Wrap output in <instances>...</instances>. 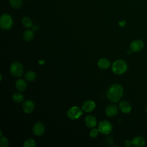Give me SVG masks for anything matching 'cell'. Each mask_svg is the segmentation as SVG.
Returning a JSON list of instances; mask_svg holds the SVG:
<instances>
[{
	"instance_id": "23",
	"label": "cell",
	"mask_w": 147,
	"mask_h": 147,
	"mask_svg": "<svg viewBox=\"0 0 147 147\" xmlns=\"http://www.w3.org/2000/svg\"><path fill=\"white\" fill-rule=\"evenodd\" d=\"M9 144L7 138L5 137H1L0 140V145L1 147H7Z\"/></svg>"
},
{
	"instance_id": "14",
	"label": "cell",
	"mask_w": 147,
	"mask_h": 147,
	"mask_svg": "<svg viewBox=\"0 0 147 147\" xmlns=\"http://www.w3.org/2000/svg\"><path fill=\"white\" fill-rule=\"evenodd\" d=\"M133 145L137 147L143 146L145 144V138L141 136H137L132 139Z\"/></svg>"
},
{
	"instance_id": "12",
	"label": "cell",
	"mask_w": 147,
	"mask_h": 147,
	"mask_svg": "<svg viewBox=\"0 0 147 147\" xmlns=\"http://www.w3.org/2000/svg\"><path fill=\"white\" fill-rule=\"evenodd\" d=\"M84 122H85L86 125L89 128L95 127L97 123L96 118L91 115H88L86 116L85 118Z\"/></svg>"
},
{
	"instance_id": "1",
	"label": "cell",
	"mask_w": 147,
	"mask_h": 147,
	"mask_svg": "<svg viewBox=\"0 0 147 147\" xmlns=\"http://www.w3.org/2000/svg\"><path fill=\"white\" fill-rule=\"evenodd\" d=\"M123 93L122 87L117 83L111 84L108 88L106 96L107 98L113 102H118L122 98Z\"/></svg>"
},
{
	"instance_id": "5",
	"label": "cell",
	"mask_w": 147,
	"mask_h": 147,
	"mask_svg": "<svg viewBox=\"0 0 147 147\" xmlns=\"http://www.w3.org/2000/svg\"><path fill=\"white\" fill-rule=\"evenodd\" d=\"M23 66L18 61L13 62L10 66V72L14 76H20L23 73Z\"/></svg>"
},
{
	"instance_id": "11",
	"label": "cell",
	"mask_w": 147,
	"mask_h": 147,
	"mask_svg": "<svg viewBox=\"0 0 147 147\" xmlns=\"http://www.w3.org/2000/svg\"><path fill=\"white\" fill-rule=\"evenodd\" d=\"M45 131V127L41 122L36 123L33 127V132L36 136H41Z\"/></svg>"
},
{
	"instance_id": "26",
	"label": "cell",
	"mask_w": 147,
	"mask_h": 147,
	"mask_svg": "<svg viewBox=\"0 0 147 147\" xmlns=\"http://www.w3.org/2000/svg\"><path fill=\"white\" fill-rule=\"evenodd\" d=\"M0 133H1V134H0V136H1V137H2V130H1V131H0Z\"/></svg>"
},
{
	"instance_id": "21",
	"label": "cell",
	"mask_w": 147,
	"mask_h": 147,
	"mask_svg": "<svg viewBox=\"0 0 147 147\" xmlns=\"http://www.w3.org/2000/svg\"><path fill=\"white\" fill-rule=\"evenodd\" d=\"M25 78L26 80L29 82L34 81L36 78V74L32 71H28L25 74Z\"/></svg>"
},
{
	"instance_id": "2",
	"label": "cell",
	"mask_w": 147,
	"mask_h": 147,
	"mask_svg": "<svg viewBox=\"0 0 147 147\" xmlns=\"http://www.w3.org/2000/svg\"><path fill=\"white\" fill-rule=\"evenodd\" d=\"M127 69V65L126 62L122 60H117L115 61L112 65V71L117 75H122L126 72Z\"/></svg>"
},
{
	"instance_id": "8",
	"label": "cell",
	"mask_w": 147,
	"mask_h": 147,
	"mask_svg": "<svg viewBox=\"0 0 147 147\" xmlns=\"http://www.w3.org/2000/svg\"><path fill=\"white\" fill-rule=\"evenodd\" d=\"M22 109L26 113H30L34 109V103L31 100H26L22 104Z\"/></svg>"
},
{
	"instance_id": "17",
	"label": "cell",
	"mask_w": 147,
	"mask_h": 147,
	"mask_svg": "<svg viewBox=\"0 0 147 147\" xmlns=\"http://www.w3.org/2000/svg\"><path fill=\"white\" fill-rule=\"evenodd\" d=\"M23 38L27 42L31 41L34 38L33 31L30 29L25 30L23 33Z\"/></svg>"
},
{
	"instance_id": "24",
	"label": "cell",
	"mask_w": 147,
	"mask_h": 147,
	"mask_svg": "<svg viewBox=\"0 0 147 147\" xmlns=\"http://www.w3.org/2000/svg\"><path fill=\"white\" fill-rule=\"evenodd\" d=\"M99 130L96 129H92L90 133V136L92 138H95L99 134Z\"/></svg>"
},
{
	"instance_id": "25",
	"label": "cell",
	"mask_w": 147,
	"mask_h": 147,
	"mask_svg": "<svg viewBox=\"0 0 147 147\" xmlns=\"http://www.w3.org/2000/svg\"><path fill=\"white\" fill-rule=\"evenodd\" d=\"M133 145V143H132V141L131 140H127L125 141V145L126 146H130L131 145Z\"/></svg>"
},
{
	"instance_id": "13",
	"label": "cell",
	"mask_w": 147,
	"mask_h": 147,
	"mask_svg": "<svg viewBox=\"0 0 147 147\" xmlns=\"http://www.w3.org/2000/svg\"><path fill=\"white\" fill-rule=\"evenodd\" d=\"M119 107L120 110L123 113H129L131 110V105L129 102L126 100H123L120 102Z\"/></svg>"
},
{
	"instance_id": "22",
	"label": "cell",
	"mask_w": 147,
	"mask_h": 147,
	"mask_svg": "<svg viewBox=\"0 0 147 147\" xmlns=\"http://www.w3.org/2000/svg\"><path fill=\"white\" fill-rule=\"evenodd\" d=\"M36 146V142L34 140L29 138L27 139L23 145L24 147H34Z\"/></svg>"
},
{
	"instance_id": "9",
	"label": "cell",
	"mask_w": 147,
	"mask_h": 147,
	"mask_svg": "<svg viewBox=\"0 0 147 147\" xmlns=\"http://www.w3.org/2000/svg\"><path fill=\"white\" fill-rule=\"evenodd\" d=\"M105 112L107 116L113 117L117 114L118 112V108L115 105L110 104L107 106Z\"/></svg>"
},
{
	"instance_id": "10",
	"label": "cell",
	"mask_w": 147,
	"mask_h": 147,
	"mask_svg": "<svg viewBox=\"0 0 147 147\" xmlns=\"http://www.w3.org/2000/svg\"><path fill=\"white\" fill-rule=\"evenodd\" d=\"M95 106H96V105L94 101L88 100L85 101L83 103L82 109L84 111L89 113V112L93 111L94 110V109L95 108Z\"/></svg>"
},
{
	"instance_id": "4",
	"label": "cell",
	"mask_w": 147,
	"mask_h": 147,
	"mask_svg": "<svg viewBox=\"0 0 147 147\" xmlns=\"http://www.w3.org/2000/svg\"><path fill=\"white\" fill-rule=\"evenodd\" d=\"M83 114V110L77 106L71 107L67 112V116L72 120H75L79 118Z\"/></svg>"
},
{
	"instance_id": "19",
	"label": "cell",
	"mask_w": 147,
	"mask_h": 147,
	"mask_svg": "<svg viewBox=\"0 0 147 147\" xmlns=\"http://www.w3.org/2000/svg\"><path fill=\"white\" fill-rule=\"evenodd\" d=\"M13 100L17 103H21L24 100V95L20 92H16L12 96Z\"/></svg>"
},
{
	"instance_id": "16",
	"label": "cell",
	"mask_w": 147,
	"mask_h": 147,
	"mask_svg": "<svg viewBox=\"0 0 147 147\" xmlns=\"http://www.w3.org/2000/svg\"><path fill=\"white\" fill-rule=\"evenodd\" d=\"M98 67L102 69H106L110 66V62L106 58H101L98 62Z\"/></svg>"
},
{
	"instance_id": "3",
	"label": "cell",
	"mask_w": 147,
	"mask_h": 147,
	"mask_svg": "<svg viewBox=\"0 0 147 147\" xmlns=\"http://www.w3.org/2000/svg\"><path fill=\"white\" fill-rule=\"evenodd\" d=\"M13 25V19L7 14H3L0 18V26L3 30L9 29Z\"/></svg>"
},
{
	"instance_id": "6",
	"label": "cell",
	"mask_w": 147,
	"mask_h": 147,
	"mask_svg": "<svg viewBox=\"0 0 147 147\" xmlns=\"http://www.w3.org/2000/svg\"><path fill=\"white\" fill-rule=\"evenodd\" d=\"M113 129L111 123L108 121L103 120L101 121L98 126V130L99 132L104 134H109Z\"/></svg>"
},
{
	"instance_id": "20",
	"label": "cell",
	"mask_w": 147,
	"mask_h": 147,
	"mask_svg": "<svg viewBox=\"0 0 147 147\" xmlns=\"http://www.w3.org/2000/svg\"><path fill=\"white\" fill-rule=\"evenodd\" d=\"M10 6L16 9H20L22 5V0H9Z\"/></svg>"
},
{
	"instance_id": "15",
	"label": "cell",
	"mask_w": 147,
	"mask_h": 147,
	"mask_svg": "<svg viewBox=\"0 0 147 147\" xmlns=\"http://www.w3.org/2000/svg\"><path fill=\"white\" fill-rule=\"evenodd\" d=\"M16 89L20 92L25 91L27 87V84L26 82L22 79H18L17 80L15 83Z\"/></svg>"
},
{
	"instance_id": "18",
	"label": "cell",
	"mask_w": 147,
	"mask_h": 147,
	"mask_svg": "<svg viewBox=\"0 0 147 147\" xmlns=\"http://www.w3.org/2000/svg\"><path fill=\"white\" fill-rule=\"evenodd\" d=\"M21 23L22 25L26 28H30L33 26V22L32 20L28 17H23L21 19Z\"/></svg>"
},
{
	"instance_id": "7",
	"label": "cell",
	"mask_w": 147,
	"mask_h": 147,
	"mask_svg": "<svg viewBox=\"0 0 147 147\" xmlns=\"http://www.w3.org/2000/svg\"><path fill=\"white\" fill-rule=\"evenodd\" d=\"M144 42L141 40H136L132 41L130 45V51L133 52H138L144 48Z\"/></svg>"
},
{
	"instance_id": "27",
	"label": "cell",
	"mask_w": 147,
	"mask_h": 147,
	"mask_svg": "<svg viewBox=\"0 0 147 147\" xmlns=\"http://www.w3.org/2000/svg\"><path fill=\"white\" fill-rule=\"evenodd\" d=\"M145 111H146V112L147 113V105H146V107H145Z\"/></svg>"
}]
</instances>
